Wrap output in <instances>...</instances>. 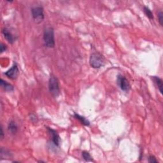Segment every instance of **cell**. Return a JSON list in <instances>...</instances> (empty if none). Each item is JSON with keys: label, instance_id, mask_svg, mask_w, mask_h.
I'll return each instance as SVG.
<instances>
[{"label": "cell", "instance_id": "obj_13", "mask_svg": "<svg viewBox=\"0 0 163 163\" xmlns=\"http://www.w3.org/2000/svg\"><path fill=\"white\" fill-rule=\"evenodd\" d=\"M12 156H11V153L7 149H5L3 148H1V158H11Z\"/></svg>", "mask_w": 163, "mask_h": 163}, {"label": "cell", "instance_id": "obj_6", "mask_svg": "<svg viewBox=\"0 0 163 163\" xmlns=\"http://www.w3.org/2000/svg\"><path fill=\"white\" fill-rule=\"evenodd\" d=\"M5 75L10 79H16L19 75V68L17 64L14 63L10 69L5 73Z\"/></svg>", "mask_w": 163, "mask_h": 163}, {"label": "cell", "instance_id": "obj_9", "mask_svg": "<svg viewBox=\"0 0 163 163\" xmlns=\"http://www.w3.org/2000/svg\"><path fill=\"white\" fill-rule=\"evenodd\" d=\"M0 84H1L2 88L6 91H12L14 90L13 85L5 81L4 80L1 79V80H0Z\"/></svg>", "mask_w": 163, "mask_h": 163}, {"label": "cell", "instance_id": "obj_1", "mask_svg": "<svg viewBox=\"0 0 163 163\" xmlns=\"http://www.w3.org/2000/svg\"><path fill=\"white\" fill-rule=\"evenodd\" d=\"M43 41L45 47L54 48L55 46L54 31L51 27H47L43 31Z\"/></svg>", "mask_w": 163, "mask_h": 163}, {"label": "cell", "instance_id": "obj_18", "mask_svg": "<svg viewBox=\"0 0 163 163\" xmlns=\"http://www.w3.org/2000/svg\"><path fill=\"white\" fill-rule=\"evenodd\" d=\"M7 49V45H5L4 43H1V46H0V50H1V53H3V52L6 51Z\"/></svg>", "mask_w": 163, "mask_h": 163}, {"label": "cell", "instance_id": "obj_16", "mask_svg": "<svg viewBox=\"0 0 163 163\" xmlns=\"http://www.w3.org/2000/svg\"><path fill=\"white\" fill-rule=\"evenodd\" d=\"M158 17L159 24H161V26H162L163 25V14L161 10L159 11V12L158 14Z\"/></svg>", "mask_w": 163, "mask_h": 163}, {"label": "cell", "instance_id": "obj_14", "mask_svg": "<svg viewBox=\"0 0 163 163\" xmlns=\"http://www.w3.org/2000/svg\"><path fill=\"white\" fill-rule=\"evenodd\" d=\"M82 158L85 161H93V159L92 158L91 154L88 152H87V151H84V152H82Z\"/></svg>", "mask_w": 163, "mask_h": 163}, {"label": "cell", "instance_id": "obj_15", "mask_svg": "<svg viewBox=\"0 0 163 163\" xmlns=\"http://www.w3.org/2000/svg\"><path fill=\"white\" fill-rule=\"evenodd\" d=\"M143 11L144 13L146 15L148 18L150 19H154V16L152 12V11L150 10V8L147 7H143Z\"/></svg>", "mask_w": 163, "mask_h": 163}, {"label": "cell", "instance_id": "obj_8", "mask_svg": "<svg viewBox=\"0 0 163 163\" xmlns=\"http://www.w3.org/2000/svg\"><path fill=\"white\" fill-rule=\"evenodd\" d=\"M2 32L4 36V38L7 40L8 43L12 44L16 41L17 40L16 37H15L14 35L11 33V32L8 30L7 28H4L3 29Z\"/></svg>", "mask_w": 163, "mask_h": 163}, {"label": "cell", "instance_id": "obj_4", "mask_svg": "<svg viewBox=\"0 0 163 163\" xmlns=\"http://www.w3.org/2000/svg\"><path fill=\"white\" fill-rule=\"evenodd\" d=\"M31 14L34 20L37 23H40L45 18L43 8L41 7H35L31 8Z\"/></svg>", "mask_w": 163, "mask_h": 163}, {"label": "cell", "instance_id": "obj_2", "mask_svg": "<svg viewBox=\"0 0 163 163\" xmlns=\"http://www.w3.org/2000/svg\"><path fill=\"white\" fill-rule=\"evenodd\" d=\"M89 63L92 68L95 69L100 68L104 65L105 58L99 52H94L90 56Z\"/></svg>", "mask_w": 163, "mask_h": 163}, {"label": "cell", "instance_id": "obj_7", "mask_svg": "<svg viewBox=\"0 0 163 163\" xmlns=\"http://www.w3.org/2000/svg\"><path fill=\"white\" fill-rule=\"evenodd\" d=\"M47 129L48 130L50 136H52V142L54 143L55 146L58 147L59 145V142H60V137H59V135H58L57 132L54 129L50 128L49 127H47Z\"/></svg>", "mask_w": 163, "mask_h": 163}, {"label": "cell", "instance_id": "obj_3", "mask_svg": "<svg viewBox=\"0 0 163 163\" xmlns=\"http://www.w3.org/2000/svg\"><path fill=\"white\" fill-rule=\"evenodd\" d=\"M49 89L50 93L54 97H57L60 94L59 80L57 78L52 75L50 77L49 82Z\"/></svg>", "mask_w": 163, "mask_h": 163}, {"label": "cell", "instance_id": "obj_19", "mask_svg": "<svg viewBox=\"0 0 163 163\" xmlns=\"http://www.w3.org/2000/svg\"><path fill=\"white\" fill-rule=\"evenodd\" d=\"M1 140L2 139H3L4 138V133H3V127L1 126Z\"/></svg>", "mask_w": 163, "mask_h": 163}, {"label": "cell", "instance_id": "obj_11", "mask_svg": "<svg viewBox=\"0 0 163 163\" xmlns=\"http://www.w3.org/2000/svg\"><path fill=\"white\" fill-rule=\"evenodd\" d=\"M153 80L154 81V82L156 83V84L157 85V86H158L159 90L160 91V93L162 94V80L161 78H160L159 77H158L156 76H154L152 77Z\"/></svg>", "mask_w": 163, "mask_h": 163}, {"label": "cell", "instance_id": "obj_5", "mask_svg": "<svg viewBox=\"0 0 163 163\" xmlns=\"http://www.w3.org/2000/svg\"><path fill=\"white\" fill-rule=\"evenodd\" d=\"M117 83L118 86L120 88V89L124 91V92H127L129 91L130 89V84L128 82V80L124 77L123 75H117Z\"/></svg>", "mask_w": 163, "mask_h": 163}, {"label": "cell", "instance_id": "obj_12", "mask_svg": "<svg viewBox=\"0 0 163 163\" xmlns=\"http://www.w3.org/2000/svg\"><path fill=\"white\" fill-rule=\"evenodd\" d=\"M74 117H75V118H76V119H78L82 124H84V126H89L90 125L89 121L86 119L84 117L82 116V115H80L77 114H74Z\"/></svg>", "mask_w": 163, "mask_h": 163}, {"label": "cell", "instance_id": "obj_10", "mask_svg": "<svg viewBox=\"0 0 163 163\" xmlns=\"http://www.w3.org/2000/svg\"><path fill=\"white\" fill-rule=\"evenodd\" d=\"M17 129H18V128H17V126L16 123L13 120L10 121L8 126V131H9L11 134L16 135L17 132Z\"/></svg>", "mask_w": 163, "mask_h": 163}, {"label": "cell", "instance_id": "obj_17", "mask_svg": "<svg viewBox=\"0 0 163 163\" xmlns=\"http://www.w3.org/2000/svg\"><path fill=\"white\" fill-rule=\"evenodd\" d=\"M149 162L150 163H158V161L156 158L155 156H150L149 158Z\"/></svg>", "mask_w": 163, "mask_h": 163}]
</instances>
